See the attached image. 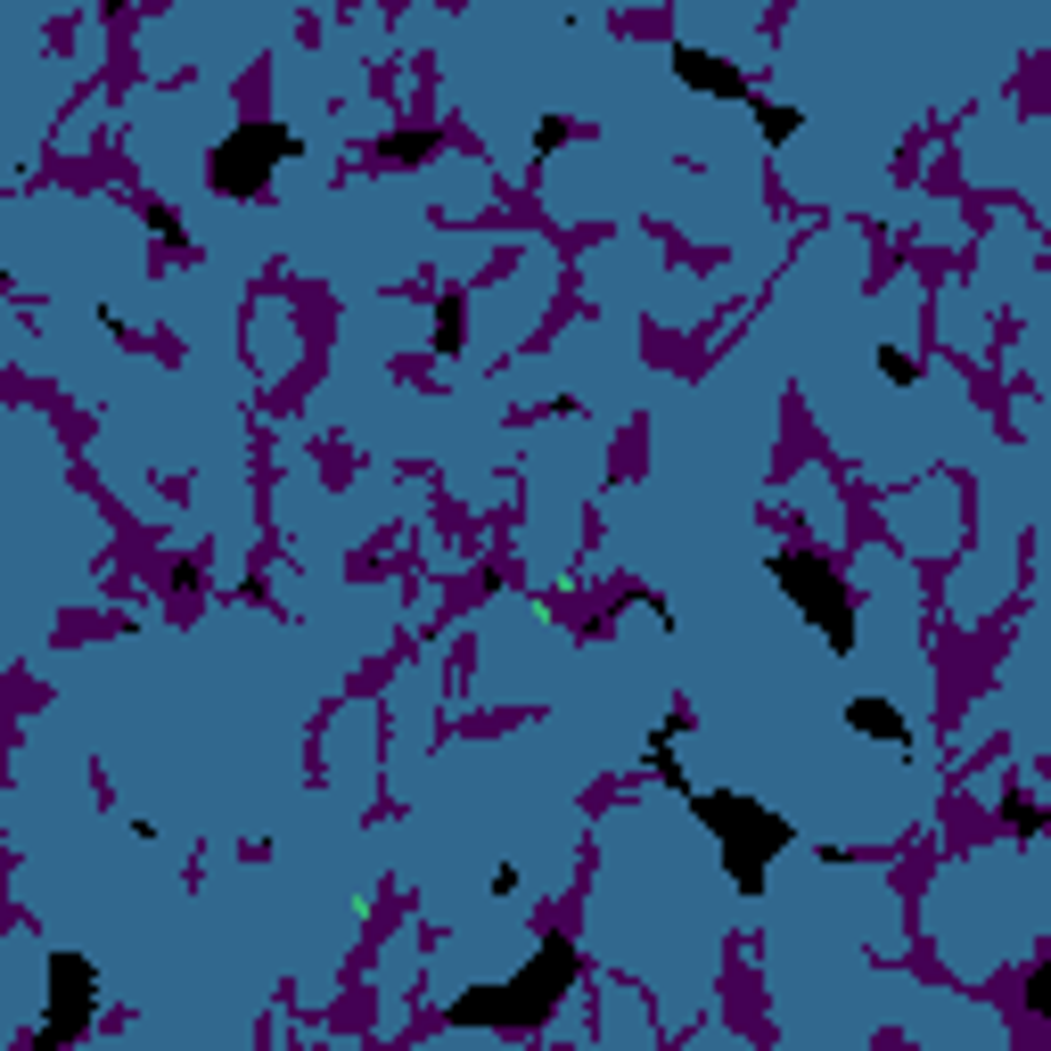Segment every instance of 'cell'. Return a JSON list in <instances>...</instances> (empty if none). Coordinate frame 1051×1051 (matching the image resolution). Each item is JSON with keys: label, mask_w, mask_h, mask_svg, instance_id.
<instances>
[{"label": "cell", "mask_w": 1051, "mask_h": 1051, "mask_svg": "<svg viewBox=\"0 0 1051 1051\" xmlns=\"http://www.w3.org/2000/svg\"><path fill=\"white\" fill-rule=\"evenodd\" d=\"M879 378H888V387H912V378H920V362H912L903 346H879Z\"/></svg>", "instance_id": "7a4b0ae2"}, {"label": "cell", "mask_w": 1051, "mask_h": 1051, "mask_svg": "<svg viewBox=\"0 0 1051 1051\" xmlns=\"http://www.w3.org/2000/svg\"><path fill=\"white\" fill-rule=\"evenodd\" d=\"M847 723H854V731H871V740H879V748H895V755H912V731H903V714H895L888 699H854V707H847Z\"/></svg>", "instance_id": "6da1fadb"}]
</instances>
